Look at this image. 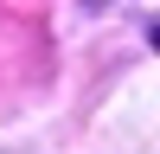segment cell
<instances>
[{
  "label": "cell",
  "mask_w": 160,
  "mask_h": 154,
  "mask_svg": "<svg viewBox=\"0 0 160 154\" xmlns=\"http://www.w3.org/2000/svg\"><path fill=\"white\" fill-rule=\"evenodd\" d=\"M154 45H160V26H154Z\"/></svg>",
  "instance_id": "obj_1"
}]
</instances>
